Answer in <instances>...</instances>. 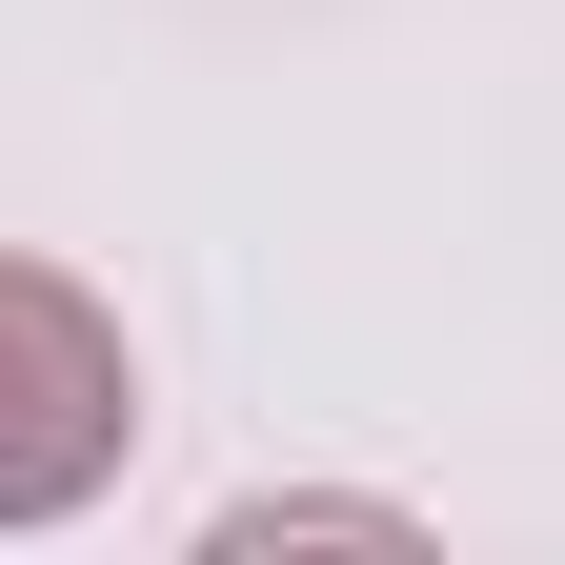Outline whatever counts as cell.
<instances>
[{"label": "cell", "instance_id": "1", "mask_svg": "<svg viewBox=\"0 0 565 565\" xmlns=\"http://www.w3.org/2000/svg\"><path fill=\"white\" fill-rule=\"evenodd\" d=\"M141 445V364H121V303L0 243V525H82Z\"/></svg>", "mask_w": 565, "mask_h": 565}]
</instances>
